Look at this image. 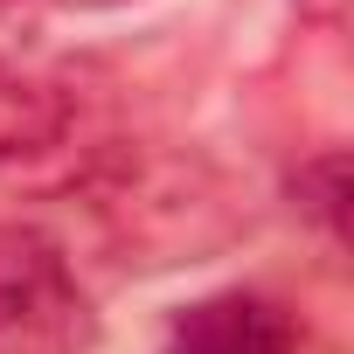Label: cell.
Wrapping results in <instances>:
<instances>
[{"instance_id": "6da1fadb", "label": "cell", "mask_w": 354, "mask_h": 354, "mask_svg": "<svg viewBox=\"0 0 354 354\" xmlns=\"http://www.w3.org/2000/svg\"><path fill=\"white\" fill-rule=\"evenodd\" d=\"M91 195H97V216H104L111 243L125 250V264H146V271L195 264V257L236 243L250 223L236 181L202 153L111 160V174Z\"/></svg>"}, {"instance_id": "7a4b0ae2", "label": "cell", "mask_w": 354, "mask_h": 354, "mask_svg": "<svg viewBox=\"0 0 354 354\" xmlns=\"http://www.w3.org/2000/svg\"><path fill=\"white\" fill-rule=\"evenodd\" d=\"M77 340H91V306L63 243L35 223H0V347L70 354Z\"/></svg>"}, {"instance_id": "3957f363", "label": "cell", "mask_w": 354, "mask_h": 354, "mask_svg": "<svg viewBox=\"0 0 354 354\" xmlns=\"http://www.w3.org/2000/svg\"><path fill=\"white\" fill-rule=\"evenodd\" d=\"M160 354H292V313L264 292H216L167 326Z\"/></svg>"}, {"instance_id": "277c9868", "label": "cell", "mask_w": 354, "mask_h": 354, "mask_svg": "<svg viewBox=\"0 0 354 354\" xmlns=\"http://www.w3.org/2000/svg\"><path fill=\"white\" fill-rule=\"evenodd\" d=\"M292 202H299V216H313L326 236L347 230V153H340V146L299 160V174H292Z\"/></svg>"}, {"instance_id": "5b68a950", "label": "cell", "mask_w": 354, "mask_h": 354, "mask_svg": "<svg viewBox=\"0 0 354 354\" xmlns=\"http://www.w3.org/2000/svg\"><path fill=\"white\" fill-rule=\"evenodd\" d=\"M306 15H319V21H340V0H306Z\"/></svg>"}, {"instance_id": "8992f818", "label": "cell", "mask_w": 354, "mask_h": 354, "mask_svg": "<svg viewBox=\"0 0 354 354\" xmlns=\"http://www.w3.org/2000/svg\"><path fill=\"white\" fill-rule=\"evenodd\" d=\"M49 8H125V0H49Z\"/></svg>"}]
</instances>
